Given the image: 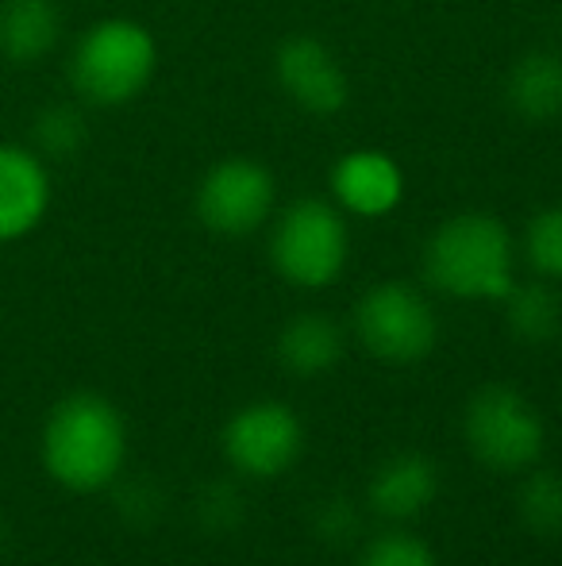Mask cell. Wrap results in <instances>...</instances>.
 <instances>
[{
    "instance_id": "obj_1",
    "label": "cell",
    "mask_w": 562,
    "mask_h": 566,
    "mask_svg": "<svg viewBox=\"0 0 562 566\" xmlns=\"http://www.w3.org/2000/svg\"><path fill=\"white\" fill-rule=\"evenodd\" d=\"M43 470L70 493H100L120 478L128 459L124 412L100 394H70L43 424Z\"/></svg>"
},
{
    "instance_id": "obj_2",
    "label": "cell",
    "mask_w": 562,
    "mask_h": 566,
    "mask_svg": "<svg viewBox=\"0 0 562 566\" xmlns=\"http://www.w3.org/2000/svg\"><path fill=\"white\" fill-rule=\"evenodd\" d=\"M512 262L509 228L489 212H458L424 247L427 282L458 301H501L512 290Z\"/></svg>"
},
{
    "instance_id": "obj_3",
    "label": "cell",
    "mask_w": 562,
    "mask_h": 566,
    "mask_svg": "<svg viewBox=\"0 0 562 566\" xmlns=\"http://www.w3.org/2000/svg\"><path fill=\"white\" fill-rule=\"evenodd\" d=\"M158 46L136 20H100L77 39L70 59V82L89 105L120 108L150 85Z\"/></svg>"
},
{
    "instance_id": "obj_4",
    "label": "cell",
    "mask_w": 562,
    "mask_h": 566,
    "mask_svg": "<svg viewBox=\"0 0 562 566\" xmlns=\"http://www.w3.org/2000/svg\"><path fill=\"white\" fill-rule=\"evenodd\" d=\"M463 440L481 467L497 474L532 470L548 432L536 405L512 386H481L463 409Z\"/></svg>"
},
{
    "instance_id": "obj_5",
    "label": "cell",
    "mask_w": 562,
    "mask_h": 566,
    "mask_svg": "<svg viewBox=\"0 0 562 566\" xmlns=\"http://www.w3.org/2000/svg\"><path fill=\"white\" fill-rule=\"evenodd\" d=\"M351 235L336 205L320 197H300L278 217L271 231V262L289 285L324 290L347 266Z\"/></svg>"
},
{
    "instance_id": "obj_6",
    "label": "cell",
    "mask_w": 562,
    "mask_h": 566,
    "mask_svg": "<svg viewBox=\"0 0 562 566\" xmlns=\"http://www.w3.org/2000/svg\"><path fill=\"white\" fill-rule=\"evenodd\" d=\"M354 336L382 363L413 366L432 355L439 321L421 290L405 282H382L362 293L354 308Z\"/></svg>"
},
{
    "instance_id": "obj_7",
    "label": "cell",
    "mask_w": 562,
    "mask_h": 566,
    "mask_svg": "<svg viewBox=\"0 0 562 566\" xmlns=\"http://www.w3.org/2000/svg\"><path fill=\"white\" fill-rule=\"evenodd\" d=\"M274 178L255 158H224L197 186V220L216 235H251L274 212Z\"/></svg>"
},
{
    "instance_id": "obj_8",
    "label": "cell",
    "mask_w": 562,
    "mask_h": 566,
    "mask_svg": "<svg viewBox=\"0 0 562 566\" xmlns=\"http://www.w3.org/2000/svg\"><path fill=\"white\" fill-rule=\"evenodd\" d=\"M224 459L247 478H278L305 448L300 417L282 401H255L224 424Z\"/></svg>"
},
{
    "instance_id": "obj_9",
    "label": "cell",
    "mask_w": 562,
    "mask_h": 566,
    "mask_svg": "<svg viewBox=\"0 0 562 566\" xmlns=\"http://www.w3.org/2000/svg\"><path fill=\"white\" fill-rule=\"evenodd\" d=\"M274 77L285 97L312 116H336L351 101V85L339 59L312 35L285 39L274 54Z\"/></svg>"
},
{
    "instance_id": "obj_10",
    "label": "cell",
    "mask_w": 562,
    "mask_h": 566,
    "mask_svg": "<svg viewBox=\"0 0 562 566\" xmlns=\"http://www.w3.org/2000/svg\"><path fill=\"white\" fill-rule=\"evenodd\" d=\"M51 209V174L28 147L0 143V243L31 235Z\"/></svg>"
},
{
    "instance_id": "obj_11",
    "label": "cell",
    "mask_w": 562,
    "mask_h": 566,
    "mask_svg": "<svg viewBox=\"0 0 562 566\" xmlns=\"http://www.w3.org/2000/svg\"><path fill=\"white\" fill-rule=\"evenodd\" d=\"M439 493V470L435 462L421 451H397L385 462H378V470L367 482V505L370 513H378L382 521L405 524L416 521Z\"/></svg>"
},
{
    "instance_id": "obj_12",
    "label": "cell",
    "mask_w": 562,
    "mask_h": 566,
    "mask_svg": "<svg viewBox=\"0 0 562 566\" xmlns=\"http://www.w3.org/2000/svg\"><path fill=\"white\" fill-rule=\"evenodd\" d=\"M331 193L351 217H385L401 205L405 178L382 150H351L331 170Z\"/></svg>"
},
{
    "instance_id": "obj_13",
    "label": "cell",
    "mask_w": 562,
    "mask_h": 566,
    "mask_svg": "<svg viewBox=\"0 0 562 566\" xmlns=\"http://www.w3.org/2000/svg\"><path fill=\"white\" fill-rule=\"evenodd\" d=\"M62 35V12L54 0H0V54L12 66L46 59Z\"/></svg>"
},
{
    "instance_id": "obj_14",
    "label": "cell",
    "mask_w": 562,
    "mask_h": 566,
    "mask_svg": "<svg viewBox=\"0 0 562 566\" xmlns=\"http://www.w3.org/2000/svg\"><path fill=\"white\" fill-rule=\"evenodd\" d=\"M343 358V328L328 313H300L278 332V363L297 378L328 374Z\"/></svg>"
},
{
    "instance_id": "obj_15",
    "label": "cell",
    "mask_w": 562,
    "mask_h": 566,
    "mask_svg": "<svg viewBox=\"0 0 562 566\" xmlns=\"http://www.w3.org/2000/svg\"><path fill=\"white\" fill-rule=\"evenodd\" d=\"M505 101L517 116L543 124L562 113V59L551 51H532L512 66L505 82Z\"/></svg>"
},
{
    "instance_id": "obj_16",
    "label": "cell",
    "mask_w": 562,
    "mask_h": 566,
    "mask_svg": "<svg viewBox=\"0 0 562 566\" xmlns=\"http://www.w3.org/2000/svg\"><path fill=\"white\" fill-rule=\"evenodd\" d=\"M505 321L509 332L524 343H548L559 336L562 328V301L548 282H528L505 293Z\"/></svg>"
},
{
    "instance_id": "obj_17",
    "label": "cell",
    "mask_w": 562,
    "mask_h": 566,
    "mask_svg": "<svg viewBox=\"0 0 562 566\" xmlns=\"http://www.w3.org/2000/svg\"><path fill=\"white\" fill-rule=\"evenodd\" d=\"M517 516L536 536H562V474L528 470L517 490Z\"/></svg>"
},
{
    "instance_id": "obj_18",
    "label": "cell",
    "mask_w": 562,
    "mask_h": 566,
    "mask_svg": "<svg viewBox=\"0 0 562 566\" xmlns=\"http://www.w3.org/2000/svg\"><path fill=\"white\" fill-rule=\"evenodd\" d=\"M524 259L543 282H562V205H551L528 220Z\"/></svg>"
},
{
    "instance_id": "obj_19",
    "label": "cell",
    "mask_w": 562,
    "mask_h": 566,
    "mask_svg": "<svg viewBox=\"0 0 562 566\" xmlns=\"http://www.w3.org/2000/svg\"><path fill=\"white\" fill-rule=\"evenodd\" d=\"M35 143L46 158H70L85 143V119L70 105H54L35 119Z\"/></svg>"
},
{
    "instance_id": "obj_20",
    "label": "cell",
    "mask_w": 562,
    "mask_h": 566,
    "mask_svg": "<svg viewBox=\"0 0 562 566\" xmlns=\"http://www.w3.org/2000/svg\"><path fill=\"white\" fill-rule=\"evenodd\" d=\"M359 566H439L432 547L413 532H385V536L370 539L359 555Z\"/></svg>"
},
{
    "instance_id": "obj_21",
    "label": "cell",
    "mask_w": 562,
    "mask_h": 566,
    "mask_svg": "<svg viewBox=\"0 0 562 566\" xmlns=\"http://www.w3.org/2000/svg\"><path fill=\"white\" fill-rule=\"evenodd\" d=\"M312 528L328 547H347L354 536H359V509H354L347 497H328L316 505Z\"/></svg>"
},
{
    "instance_id": "obj_22",
    "label": "cell",
    "mask_w": 562,
    "mask_h": 566,
    "mask_svg": "<svg viewBox=\"0 0 562 566\" xmlns=\"http://www.w3.org/2000/svg\"><path fill=\"white\" fill-rule=\"evenodd\" d=\"M204 516H212V521L224 528V524H232L235 516H240V493L232 490V485H212L209 493H204Z\"/></svg>"
}]
</instances>
